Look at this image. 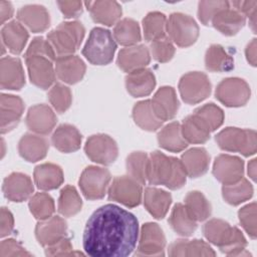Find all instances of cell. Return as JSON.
<instances>
[{
	"label": "cell",
	"instance_id": "obj_9",
	"mask_svg": "<svg viewBox=\"0 0 257 257\" xmlns=\"http://www.w3.org/2000/svg\"><path fill=\"white\" fill-rule=\"evenodd\" d=\"M142 184L130 176L114 178L108 188L109 200L130 208L139 206L142 202Z\"/></svg>",
	"mask_w": 257,
	"mask_h": 257
},
{
	"label": "cell",
	"instance_id": "obj_52",
	"mask_svg": "<svg viewBox=\"0 0 257 257\" xmlns=\"http://www.w3.org/2000/svg\"><path fill=\"white\" fill-rule=\"evenodd\" d=\"M40 55L49 58L50 60H55V51L48 40H45L42 37H35L29 44L25 57Z\"/></svg>",
	"mask_w": 257,
	"mask_h": 257
},
{
	"label": "cell",
	"instance_id": "obj_54",
	"mask_svg": "<svg viewBox=\"0 0 257 257\" xmlns=\"http://www.w3.org/2000/svg\"><path fill=\"white\" fill-rule=\"evenodd\" d=\"M235 9L249 18V23L252 30L256 31V14H257V1H234L232 2Z\"/></svg>",
	"mask_w": 257,
	"mask_h": 257
},
{
	"label": "cell",
	"instance_id": "obj_1",
	"mask_svg": "<svg viewBox=\"0 0 257 257\" xmlns=\"http://www.w3.org/2000/svg\"><path fill=\"white\" fill-rule=\"evenodd\" d=\"M139 237V223L130 212L107 204L88 219L83 233V249L91 257H125Z\"/></svg>",
	"mask_w": 257,
	"mask_h": 257
},
{
	"label": "cell",
	"instance_id": "obj_26",
	"mask_svg": "<svg viewBox=\"0 0 257 257\" xmlns=\"http://www.w3.org/2000/svg\"><path fill=\"white\" fill-rule=\"evenodd\" d=\"M156 85L154 73L147 68H142L127 73L125 86L128 93L135 97H142L150 94Z\"/></svg>",
	"mask_w": 257,
	"mask_h": 257
},
{
	"label": "cell",
	"instance_id": "obj_20",
	"mask_svg": "<svg viewBox=\"0 0 257 257\" xmlns=\"http://www.w3.org/2000/svg\"><path fill=\"white\" fill-rule=\"evenodd\" d=\"M3 193L12 202H23L33 193L31 179L22 173H12L3 182Z\"/></svg>",
	"mask_w": 257,
	"mask_h": 257
},
{
	"label": "cell",
	"instance_id": "obj_40",
	"mask_svg": "<svg viewBox=\"0 0 257 257\" xmlns=\"http://www.w3.org/2000/svg\"><path fill=\"white\" fill-rule=\"evenodd\" d=\"M222 195L228 204L237 206L252 197L253 187L248 180L242 178L234 184L224 185L222 188Z\"/></svg>",
	"mask_w": 257,
	"mask_h": 257
},
{
	"label": "cell",
	"instance_id": "obj_8",
	"mask_svg": "<svg viewBox=\"0 0 257 257\" xmlns=\"http://www.w3.org/2000/svg\"><path fill=\"white\" fill-rule=\"evenodd\" d=\"M211 87L208 76L199 71L186 73L179 82L182 99L189 104H195L207 98L211 93Z\"/></svg>",
	"mask_w": 257,
	"mask_h": 257
},
{
	"label": "cell",
	"instance_id": "obj_7",
	"mask_svg": "<svg viewBox=\"0 0 257 257\" xmlns=\"http://www.w3.org/2000/svg\"><path fill=\"white\" fill-rule=\"evenodd\" d=\"M109 182L110 173L107 169L88 166L80 175L79 187L86 199L97 200L105 195Z\"/></svg>",
	"mask_w": 257,
	"mask_h": 257
},
{
	"label": "cell",
	"instance_id": "obj_49",
	"mask_svg": "<svg viewBox=\"0 0 257 257\" xmlns=\"http://www.w3.org/2000/svg\"><path fill=\"white\" fill-rule=\"evenodd\" d=\"M153 57L159 62H168L175 54V46L172 40L166 35L151 42Z\"/></svg>",
	"mask_w": 257,
	"mask_h": 257
},
{
	"label": "cell",
	"instance_id": "obj_23",
	"mask_svg": "<svg viewBox=\"0 0 257 257\" xmlns=\"http://www.w3.org/2000/svg\"><path fill=\"white\" fill-rule=\"evenodd\" d=\"M18 20L34 33L43 32L50 24L49 13L42 5L31 4L21 7L17 13Z\"/></svg>",
	"mask_w": 257,
	"mask_h": 257
},
{
	"label": "cell",
	"instance_id": "obj_51",
	"mask_svg": "<svg viewBox=\"0 0 257 257\" xmlns=\"http://www.w3.org/2000/svg\"><path fill=\"white\" fill-rule=\"evenodd\" d=\"M239 221L243 229L248 233V235L252 238H256V203H251L244 206L240 209L239 213Z\"/></svg>",
	"mask_w": 257,
	"mask_h": 257
},
{
	"label": "cell",
	"instance_id": "obj_45",
	"mask_svg": "<svg viewBox=\"0 0 257 257\" xmlns=\"http://www.w3.org/2000/svg\"><path fill=\"white\" fill-rule=\"evenodd\" d=\"M232 227L221 219H212L203 227V233L206 239L216 246H220L227 239Z\"/></svg>",
	"mask_w": 257,
	"mask_h": 257
},
{
	"label": "cell",
	"instance_id": "obj_55",
	"mask_svg": "<svg viewBox=\"0 0 257 257\" xmlns=\"http://www.w3.org/2000/svg\"><path fill=\"white\" fill-rule=\"evenodd\" d=\"M0 256H31V254L26 251L18 242L13 239L3 240L0 245Z\"/></svg>",
	"mask_w": 257,
	"mask_h": 257
},
{
	"label": "cell",
	"instance_id": "obj_53",
	"mask_svg": "<svg viewBox=\"0 0 257 257\" xmlns=\"http://www.w3.org/2000/svg\"><path fill=\"white\" fill-rule=\"evenodd\" d=\"M46 256H71V255H82L79 252H74L70 240L66 237L59 240L58 242L47 246L45 249Z\"/></svg>",
	"mask_w": 257,
	"mask_h": 257
},
{
	"label": "cell",
	"instance_id": "obj_11",
	"mask_svg": "<svg viewBox=\"0 0 257 257\" xmlns=\"http://www.w3.org/2000/svg\"><path fill=\"white\" fill-rule=\"evenodd\" d=\"M84 151L91 161L101 165L112 164L118 154L116 143L109 136L103 134L89 137L85 143Z\"/></svg>",
	"mask_w": 257,
	"mask_h": 257
},
{
	"label": "cell",
	"instance_id": "obj_16",
	"mask_svg": "<svg viewBox=\"0 0 257 257\" xmlns=\"http://www.w3.org/2000/svg\"><path fill=\"white\" fill-rule=\"evenodd\" d=\"M150 60L151 55L147 46L143 44L133 45L124 47L118 52L117 65L121 70L130 73L145 68Z\"/></svg>",
	"mask_w": 257,
	"mask_h": 257
},
{
	"label": "cell",
	"instance_id": "obj_6",
	"mask_svg": "<svg viewBox=\"0 0 257 257\" xmlns=\"http://www.w3.org/2000/svg\"><path fill=\"white\" fill-rule=\"evenodd\" d=\"M167 33L172 42L180 47H188L196 42L199 26L191 16L173 13L167 20Z\"/></svg>",
	"mask_w": 257,
	"mask_h": 257
},
{
	"label": "cell",
	"instance_id": "obj_18",
	"mask_svg": "<svg viewBox=\"0 0 257 257\" xmlns=\"http://www.w3.org/2000/svg\"><path fill=\"white\" fill-rule=\"evenodd\" d=\"M151 102L156 115L163 121L172 119L179 109L176 91L171 86L161 87L155 93Z\"/></svg>",
	"mask_w": 257,
	"mask_h": 257
},
{
	"label": "cell",
	"instance_id": "obj_48",
	"mask_svg": "<svg viewBox=\"0 0 257 257\" xmlns=\"http://www.w3.org/2000/svg\"><path fill=\"white\" fill-rule=\"evenodd\" d=\"M48 98L53 108L57 112L62 113L69 108L72 100V95L70 89L67 86L56 83L50 88L48 92Z\"/></svg>",
	"mask_w": 257,
	"mask_h": 257
},
{
	"label": "cell",
	"instance_id": "obj_31",
	"mask_svg": "<svg viewBox=\"0 0 257 257\" xmlns=\"http://www.w3.org/2000/svg\"><path fill=\"white\" fill-rule=\"evenodd\" d=\"M171 203L172 197L170 193L153 187H149L145 190V207L156 219H163L166 216Z\"/></svg>",
	"mask_w": 257,
	"mask_h": 257
},
{
	"label": "cell",
	"instance_id": "obj_28",
	"mask_svg": "<svg viewBox=\"0 0 257 257\" xmlns=\"http://www.w3.org/2000/svg\"><path fill=\"white\" fill-rule=\"evenodd\" d=\"M181 162L187 176L198 178L208 171L210 156L203 148H193L182 155Z\"/></svg>",
	"mask_w": 257,
	"mask_h": 257
},
{
	"label": "cell",
	"instance_id": "obj_38",
	"mask_svg": "<svg viewBox=\"0 0 257 257\" xmlns=\"http://www.w3.org/2000/svg\"><path fill=\"white\" fill-rule=\"evenodd\" d=\"M133 117L141 128L149 132L157 131L163 124V120L156 115L152 102L148 99L136 103L133 108Z\"/></svg>",
	"mask_w": 257,
	"mask_h": 257
},
{
	"label": "cell",
	"instance_id": "obj_21",
	"mask_svg": "<svg viewBox=\"0 0 257 257\" xmlns=\"http://www.w3.org/2000/svg\"><path fill=\"white\" fill-rule=\"evenodd\" d=\"M0 84L2 89H20L25 84L22 63L15 57H3L0 64Z\"/></svg>",
	"mask_w": 257,
	"mask_h": 257
},
{
	"label": "cell",
	"instance_id": "obj_41",
	"mask_svg": "<svg viewBox=\"0 0 257 257\" xmlns=\"http://www.w3.org/2000/svg\"><path fill=\"white\" fill-rule=\"evenodd\" d=\"M190 215L197 221H204L211 215V205L206 197L199 191L189 192L184 204Z\"/></svg>",
	"mask_w": 257,
	"mask_h": 257
},
{
	"label": "cell",
	"instance_id": "obj_56",
	"mask_svg": "<svg viewBox=\"0 0 257 257\" xmlns=\"http://www.w3.org/2000/svg\"><path fill=\"white\" fill-rule=\"evenodd\" d=\"M57 5L66 18L77 17L82 13V2L80 1H58Z\"/></svg>",
	"mask_w": 257,
	"mask_h": 257
},
{
	"label": "cell",
	"instance_id": "obj_15",
	"mask_svg": "<svg viewBox=\"0 0 257 257\" xmlns=\"http://www.w3.org/2000/svg\"><path fill=\"white\" fill-rule=\"evenodd\" d=\"M67 224L59 216H51L41 220L35 227V236L38 243L44 247L50 246L66 237Z\"/></svg>",
	"mask_w": 257,
	"mask_h": 257
},
{
	"label": "cell",
	"instance_id": "obj_34",
	"mask_svg": "<svg viewBox=\"0 0 257 257\" xmlns=\"http://www.w3.org/2000/svg\"><path fill=\"white\" fill-rule=\"evenodd\" d=\"M158 142L163 149L175 153L185 150L188 146L183 137L181 124L177 121L167 124L159 132Z\"/></svg>",
	"mask_w": 257,
	"mask_h": 257
},
{
	"label": "cell",
	"instance_id": "obj_39",
	"mask_svg": "<svg viewBox=\"0 0 257 257\" xmlns=\"http://www.w3.org/2000/svg\"><path fill=\"white\" fill-rule=\"evenodd\" d=\"M113 37L114 40L121 45H137L142 38L138 22L131 18H124L117 21L113 28Z\"/></svg>",
	"mask_w": 257,
	"mask_h": 257
},
{
	"label": "cell",
	"instance_id": "obj_17",
	"mask_svg": "<svg viewBox=\"0 0 257 257\" xmlns=\"http://www.w3.org/2000/svg\"><path fill=\"white\" fill-rule=\"evenodd\" d=\"M56 123V115L46 104H36L29 108L26 115L28 128L38 135L49 134Z\"/></svg>",
	"mask_w": 257,
	"mask_h": 257
},
{
	"label": "cell",
	"instance_id": "obj_57",
	"mask_svg": "<svg viewBox=\"0 0 257 257\" xmlns=\"http://www.w3.org/2000/svg\"><path fill=\"white\" fill-rule=\"evenodd\" d=\"M0 236L5 237L8 236L13 228H14V219L11 212L6 209H1V215H0Z\"/></svg>",
	"mask_w": 257,
	"mask_h": 257
},
{
	"label": "cell",
	"instance_id": "obj_58",
	"mask_svg": "<svg viewBox=\"0 0 257 257\" xmlns=\"http://www.w3.org/2000/svg\"><path fill=\"white\" fill-rule=\"evenodd\" d=\"M13 15V6L10 2L0 1V18L1 24H4L5 21L10 19Z\"/></svg>",
	"mask_w": 257,
	"mask_h": 257
},
{
	"label": "cell",
	"instance_id": "obj_47",
	"mask_svg": "<svg viewBox=\"0 0 257 257\" xmlns=\"http://www.w3.org/2000/svg\"><path fill=\"white\" fill-rule=\"evenodd\" d=\"M194 113L204 121L210 132H214L221 126L224 120L223 110L214 103H207L200 106L194 111Z\"/></svg>",
	"mask_w": 257,
	"mask_h": 257
},
{
	"label": "cell",
	"instance_id": "obj_46",
	"mask_svg": "<svg viewBox=\"0 0 257 257\" xmlns=\"http://www.w3.org/2000/svg\"><path fill=\"white\" fill-rule=\"evenodd\" d=\"M29 209L36 219L45 220L54 213V201L48 194L37 193L30 198Z\"/></svg>",
	"mask_w": 257,
	"mask_h": 257
},
{
	"label": "cell",
	"instance_id": "obj_12",
	"mask_svg": "<svg viewBox=\"0 0 257 257\" xmlns=\"http://www.w3.org/2000/svg\"><path fill=\"white\" fill-rule=\"evenodd\" d=\"M166 238L161 227L156 223H146L141 229V236L136 255L164 256Z\"/></svg>",
	"mask_w": 257,
	"mask_h": 257
},
{
	"label": "cell",
	"instance_id": "obj_5",
	"mask_svg": "<svg viewBox=\"0 0 257 257\" xmlns=\"http://www.w3.org/2000/svg\"><path fill=\"white\" fill-rule=\"evenodd\" d=\"M218 146L228 152H237L245 157L254 155L257 149L256 132L238 127H226L216 136Z\"/></svg>",
	"mask_w": 257,
	"mask_h": 257
},
{
	"label": "cell",
	"instance_id": "obj_22",
	"mask_svg": "<svg viewBox=\"0 0 257 257\" xmlns=\"http://www.w3.org/2000/svg\"><path fill=\"white\" fill-rule=\"evenodd\" d=\"M1 133L5 134L14 128L19 122L24 103L19 96L12 94H1Z\"/></svg>",
	"mask_w": 257,
	"mask_h": 257
},
{
	"label": "cell",
	"instance_id": "obj_37",
	"mask_svg": "<svg viewBox=\"0 0 257 257\" xmlns=\"http://www.w3.org/2000/svg\"><path fill=\"white\" fill-rule=\"evenodd\" d=\"M169 223L173 230L181 236H191L197 229V221L190 215L184 204L178 203L174 206Z\"/></svg>",
	"mask_w": 257,
	"mask_h": 257
},
{
	"label": "cell",
	"instance_id": "obj_30",
	"mask_svg": "<svg viewBox=\"0 0 257 257\" xmlns=\"http://www.w3.org/2000/svg\"><path fill=\"white\" fill-rule=\"evenodd\" d=\"M51 141L58 151L62 153H72L80 148L81 135L75 126L64 123L55 130Z\"/></svg>",
	"mask_w": 257,
	"mask_h": 257
},
{
	"label": "cell",
	"instance_id": "obj_4",
	"mask_svg": "<svg viewBox=\"0 0 257 257\" xmlns=\"http://www.w3.org/2000/svg\"><path fill=\"white\" fill-rule=\"evenodd\" d=\"M84 27L78 21L60 23L47 35V40L59 55H71L79 47L84 37Z\"/></svg>",
	"mask_w": 257,
	"mask_h": 257
},
{
	"label": "cell",
	"instance_id": "obj_50",
	"mask_svg": "<svg viewBox=\"0 0 257 257\" xmlns=\"http://www.w3.org/2000/svg\"><path fill=\"white\" fill-rule=\"evenodd\" d=\"M229 6L230 3L228 1H201L198 8L199 19L203 24L209 25L219 11Z\"/></svg>",
	"mask_w": 257,
	"mask_h": 257
},
{
	"label": "cell",
	"instance_id": "obj_36",
	"mask_svg": "<svg viewBox=\"0 0 257 257\" xmlns=\"http://www.w3.org/2000/svg\"><path fill=\"white\" fill-rule=\"evenodd\" d=\"M205 66L212 72L229 71L234 67V59L223 46L213 44L206 51Z\"/></svg>",
	"mask_w": 257,
	"mask_h": 257
},
{
	"label": "cell",
	"instance_id": "obj_59",
	"mask_svg": "<svg viewBox=\"0 0 257 257\" xmlns=\"http://www.w3.org/2000/svg\"><path fill=\"white\" fill-rule=\"evenodd\" d=\"M256 39H252V41L247 45L246 50H245V54H246V58L248 60V62L255 66L256 65Z\"/></svg>",
	"mask_w": 257,
	"mask_h": 257
},
{
	"label": "cell",
	"instance_id": "obj_33",
	"mask_svg": "<svg viewBox=\"0 0 257 257\" xmlns=\"http://www.w3.org/2000/svg\"><path fill=\"white\" fill-rule=\"evenodd\" d=\"M172 257L186 256H215V251L203 240H177L169 247Z\"/></svg>",
	"mask_w": 257,
	"mask_h": 257
},
{
	"label": "cell",
	"instance_id": "obj_25",
	"mask_svg": "<svg viewBox=\"0 0 257 257\" xmlns=\"http://www.w3.org/2000/svg\"><path fill=\"white\" fill-rule=\"evenodd\" d=\"M90 12L91 18L100 24L111 26L116 23L121 16V7L115 1L102 0L94 2H85Z\"/></svg>",
	"mask_w": 257,
	"mask_h": 257
},
{
	"label": "cell",
	"instance_id": "obj_43",
	"mask_svg": "<svg viewBox=\"0 0 257 257\" xmlns=\"http://www.w3.org/2000/svg\"><path fill=\"white\" fill-rule=\"evenodd\" d=\"M81 198L74 187L67 185L60 191V196L58 199V212L61 215L65 217L74 216L81 210Z\"/></svg>",
	"mask_w": 257,
	"mask_h": 257
},
{
	"label": "cell",
	"instance_id": "obj_27",
	"mask_svg": "<svg viewBox=\"0 0 257 257\" xmlns=\"http://www.w3.org/2000/svg\"><path fill=\"white\" fill-rule=\"evenodd\" d=\"M49 144L45 138L33 134L24 135L18 144L20 156L32 163L42 160L46 156Z\"/></svg>",
	"mask_w": 257,
	"mask_h": 257
},
{
	"label": "cell",
	"instance_id": "obj_35",
	"mask_svg": "<svg viewBox=\"0 0 257 257\" xmlns=\"http://www.w3.org/2000/svg\"><path fill=\"white\" fill-rule=\"evenodd\" d=\"M182 134L187 143L204 144L210 138V130L195 113L188 115L181 125Z\"/></svg>",
	"mask_w": 257,
	"mask_h": 257
},
{
	"label": "cell",
	"instance_id": "obj_29",
	"mask_svg": "<svg viewBox=\"0 0 257 257\" xmlns=\"http://www.w3.org/2000/svg\"><path fill=\"white\" fill-rule=\"evenodd\" d=\"M28 36L26 28L15 20L5 24L1 30L2 44L14 54H19L23 50Z\"/></svg>",
	"mask_w": 257,
	"mask_h": 257
},
{
	"label": "cell",
	"instance_id": "obj_10",
	"mask_svg": "<svg viewBox=\"0 0 257 257\" xmlns=\"http://www.w3.org/2000/svg\"><path fill=\"white\" fill-rule=\"evenodd\" d=\"M251 90L248 83L238 77L223 79L216 88L217 99L230 107L242 106L250 98Z\"/></svg>",
	"mask_w": 257,
	"mask_h": 257
},
{
	"label": "cell",
	"instance_id": "obj_32",
	"mask_svg": "<svg viewBox=\"0 0 257 257\" xmlns=\"http://www.w3.org/2000/svg\"><path fill=\"white\" fill-rule=\"evenodd\" d=\"M34 182L40 190H54L63 182V173L59 166L45 163L34 169Z\"/></svg>",
	"mask_w": 257,
	"mask_h": 257
},
{
	"label": "cell",
	"instance_id": "obj_2",
	"mask_svg": "<svg viewBox=\"0 0 257 257\" xmlns=\"http://www.w3.org/2000/svg\"><path fill=\"white\" fill-rule=\"evenodd\" d=\"M187 179L181 160L156 151L149 157L147 181L151 185H164L171 190L182 188Z\"/></svg>",
	"mask_w": 257,
	"mask_h": 257
},
{
	"label": "cell",
	"instance_id": "obj_44",
	"mask_svg": "<svg viewBox=\"0 0 257 257\" xmlns=\"http://www.w3.org/2000/svg\"><path fill=\"white\" fill-rule=\"evenodd\" d=\"M149 156L144 152H134L126 159V170L128 176L142 185L147 182Z\"/></svg>",
	"mask_w": 257,
	"mask_h": 257
},
{
	"label": "cell",
	"instance_id": "obj_42",
	"mask_svg": "<svg viewBox=\"0 0 257 257\" xmlns=\"http://www.w3.org/2000/svg\"><path fill=\"white\" fill-rule=\"evenodd\" d=\"M143 28L147 41L162 38L167 32V17L161 12H150L143 20Z\"/></svg>",
	"mask_w": 257,
	"mask_h": 257
},
{
	"label": "cell",
	"instance_id": "obj_60",
	"mask_svg": "<svg viewBox=\"0 0 257 257\" xmlns=\"http://www.w3.org/2000/svg\"><path fill=\"white\" fill-rule=\"evenodd\" d=\"M248 175L253 181L256 180V159L251 160L248 164Z\"/></svg>",
	"mask_w": 257,
	"mask_h": 257
},
{
	"label": "cell",
	"instance_id": "obj_14",
	"mask_svg": "<svg viewBox=\"0 0 257 257\" xmlns=\"http://www.w3.org/2000/svg\"><path fill=\"white\" fill-rule=\"evenodd\" d=\"M244 163L235 156L220 155L213 166L214 177L223 185H231L243 178Z\"/></svg>",
	"mask_w": 257,
	"mask_h": 257
},
{
	"label": "cell",
	"instance_id": "obj_13",
	"mask_svg": "<svg viewBox=\"0 0 257 257\" xmlns=\"http://www.w3.org/2000/svg\"><path fill=\"white\" fill-rule=\"evenodd\" d=\"M30 81L39 88L46 89L55 79V70L52 60L40 55L25 57Z\"/></svg>",
	"mask_w": 257,
	"mask_h": 257
},
{
	"label": "cell",
	"instance_id": "obj_24",
	"mask_svg": "<svg viewBox=\"0 0 257 257\" xmlns=\"http://www.w3.org/2000/svg\"><path fill=\"white\" fill-rule=\"evenodd\" d=\"M211 23L222 34L233 36L243 28L246 23V17L229 6L219 11L214 16Z\"/></svg>",
	"mask_w": 257,
	"mask_h": 257
},
{
	"label": "cell",
	"instance_id": "obj_3",
	"mask_svg": "<svg viewBox=\"0 0 257 257\" xmlns=\"http://www.w3.org/2000/svg\"><path fill=\"white\" fill-rule=\"evenodd\" d=\"M115 49L116 44L109 30L95 27L90 31L82 54L92 64L105 65L112 60Z\"/></svg>",
	"mask_w": 257,
	"mask_h": 257
},
{
	"label": "cell",
	"instance_id": "obj_19",
	"mask_svg": "<svg viewBox=\"0 0 257 257\" xmlns=\"http://www.w3.org/2000/svg\"><path fill=\"white\" fill-rule=\"evenodd\" d=\"M55 73L63 82L74 84L82 79L85 73V64L73 54L59 56L55 59Z\"/></svg>",
	"mask_w": 257,
	"mask_h": 257
}]
</instances>
